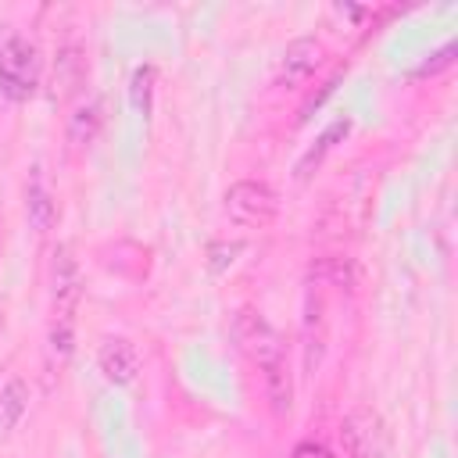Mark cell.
I'll return each mask as SVG.
<instances>
[{
	"label": "cell",
	"mask_w": 458,
	"mask_h": 458,
	"mask_svg": "<svg viewBox=\"0 0 458 458\" xmlns=\"http://www.w3.org/2000/svg\"><path fill=\"white\" fill-rule=\"evenodd\" d=\"M233 344H236V351L258 372H268L276 365H286V340L279 336V329L265 315H258L250 308H240L233 315Z\"/></svg>",
	"instance_id": "cell-1"
},
{
	"label": "cell",
	"mask_w": 458,
	"mask_h": 458,
	"mask_svg": "<svg viewBox=\"0 0 458 458\" xmlns=\"http://www.w3.org/2000/svg\"><path fill=\"white\" fill-rule=\"evenodd\" d=\"M39 86V50L25 36H11L0 47V93L7 100H29Z\"/></svg>",
	"instance_id": "cell-2"
},
{
	"label": "cell",
	"mask_w": 458,
	"mask_h": 458,
	"mask_svg": "<svg viewBox=\"0 0 458 458\" xmlns=\"http://www.w3.org/2000/svg\"><path fill=\"white\" fill-rule=\"evenodd\" d=\"M225 215L243 225V229H265L276 222L279 215V197L268 182H258V179H240L225 190Z\"/></svg>",
	"instance_id": "cell-3"
},
{
	"label": "cell",
	"mask_w": 458,
	"mask_h": 458,
	"mask_svg": "<svg viewBox=\"0 0 458 458\" xmlns=\"http://www.w3.org/2000/svg\"><path fill=\"white\" fill-rule=\"evenodd\" d=\"M340 444L351 458H379L386 447V422L376 408L361 404L340 422Z\"/></svg>",
	"instance_id": "cell-4"
},
{
	"label": "cell",
	"mask_w": 458,
	"mask_h": 458,
	"mask_svg": "<svg viewBox=\"0 0 458 458\" xmlns=\"http://www.w3.org/2000/svg\"><path fill=\"white\" fill-rule=\"evenodd\" d=\"M82 297V279H79V265L72 258V247L61 243L54 250V265H50V308H54V322H72L75 308Z\"/></svg>",
	"instance_id": "cell-5"
},
{
	"label": "cell",
	"mask_w": 458,
	"mask_h": 458,
	"mask_svg": "<svg viewBox=\"0 0 458 458\" xmlns=\"http://www.w3.org/2000/svg\"><path fill=\"white\" fill-rule=\"evenodd\" d=\"M322 61H326V50H322V43L315 36L290 39L286 50H283V57H279V86H286V89L304 86L322 68Z\"/></svg>",
	"instance_id": "cell-6"
},
{
	"label": "cell",
	"mask_w": 458,
	"mask_h": 458,
	"mask_svg": "<svg viewBox=\"0 0 458 458\" xmlns=\"http://www.w3.org/2000/svg\"><path fill=\"white\" fill-rule=\"evenodd\" d=\"M97 365H100V372H104L107 383L129 386L140 376V365L143 361H140V351H136V344L129 336H107L100 344V351H97Z\"/></svg>",
	"instance_id": "cell-7"
},
{
	"label": "cell",
	"mask_w": 458,
	"mask_h": 458,
	"mask_svg": "<svg viewBox=\"0 0 458 458\" xmlns=\"http://www.w3.org/2000/svg\"><path fill=\"white\" fill-rule=\"evenodd\" d=\"M25 215H29V225L36 233H47L54 225V215H57V204H54V193H50V182L43 175V168L36 165L25 179Z\"/></svg>",
	"instance_id": "cell-8"
},
{
	"label": "cell",
	"mask_w": 458,
	"mask_h": 458,
	"mask_svg": "<svg viewBox=\"0 0 458 458\" xmlns=\"http://www.w3.org/2000/svg\"><path fill=\"white\" fill-rule=\"evenodd\" d=\"M25 411H29V383L21 376H11L0 386V437L11 433Z\"/></svg>",
	"instance_id": "cell-9"
},
{
	"label": "cell",
	"mask_w": 458,
	"mask_h": 458,
	"mask_svg": "<svg viewBox=\"0 0 458 458\" xmlns=\"http://www.w3.org/2000/svg\"><path fill=\"white\" fill-rule=\"evenodd\" d=\"M326 351V326H322V301L308 293V311H304V369L315 372Z\"/></svg>",
	"instance_id": "cell-10"
},
{
	"label": "cell",
	"mask_w": 458,
	"mask_h": 458,
	"mask_svg": "<svg viewBox=\"0 0 458 458\" xmlns=\"http://www.w3.org/2000/svg\"><path fill=\"white\" fill-rule=\"evenodd\" d=\"M261 386H265V401L272 408L276 419L290 415L293 404V379H290V365H276L268 372H261Z\"/></svg>",
	"instance_id": "cell-11"
},
{
	"label": "cell",
	"mask_w": 458,
	"mask_h": 458,
	"mask_svg": "<svg viewBox=\"0 0 458 458\" xmlns=\"http://www.w3.org/2000/svg\"><path fill=\"white\" fill-rule=\"evenodd\" d=\"M100 129V100H86L68 114V143L72 147H89Z\"/></svg>",
	"instance_id": "cell-12"
},
{
	"label": "cell",
	"mask_w": 458,
	"mask_h": 458,
	"mask_svg": "<svg viewBox=\"0 0 458 458\" xmlns=\"http://www.w3.org/2000/svg\"><path fill=\"white\" fill-rule=\"evenodd\" d=\"M347 132H351V118L333 122V125H329V129H326V132L315 140V147H311V150H308V154L297 161V168H293V172H297V179H308V175H311V168H318V165H322V157H326V154L336 147V140H344Z\"/></svg>",
	"instance_id": "cell-13"
},
{
	"label": "cell",
	"mask_w": 458,
	"mask_h": 458,
	"mask_svg": "<svg viewBox=\"0 0 458 458\" xmlns=\"http://www.w3.org/2000/svg\"><path fill=\"white\" fill-rule=\"evenodd\" d=\"M311 276L315 279H329L333 286H354V265L351 258H322L318 265H311Z\"/></svg>",
	"instance_id": "cell-14"
},
{
	"label": "cell",
	"mask_w": 458,
	"mask_h": 458,
	"mask_svg": "<svg viewBox=\"0 0 458 458\" xmlns=\"http://www.w3.org/2000/svg\"><path fill=\"white\" fill-rule=\"evenodd\" d=\"M150 86H154V68L150 64H140L136 72H132V104H136V111H150Z\"/></svg>",
	"instance_id": "cell-15"
},
{
	"label": "cell",
	"mask_w": 458,
	"mask_h": 458,
	"mask_svg": "<svg viewBox=\"0 0 458 458\" xmlns=\"http://www.w3.org/2000/svg\"><path fill=\"white\" fill-rule=\"evenodd\" d=\"M240 250H243V243H240V240H233V243H225V240H222V243H211V247H208V268H211L215 276H218V272H225V268L236 261V254H240Z\"/></svg>",
	"instance_id": "cell-16"
},
{
	"label": "cell",
	"mask_w": 458,
	"mask_h": 458,
	"mask_svg": "<svg viewBox=\"0 0 458 458\" xmlns=\"http://www.w3.org/2000/svg\"><path fill=\"white\" fill-rule=\"evenodd\" d=\"M75 322H50V351L64 361L68 354H72V347H75V329H72Z\"/></svg>",
	"instance_id": "cell-17"
},
{
	"label": "cell",
	"mask_w": 458,
	"mask_h": 458,
	"mask_svg": "<svg viewBox=\"0 0 458 458\" xmlns=\"http://www.w3.org/2000/svg\"><path fill=\"white\" fill-rule=\"evenodd\" d=\"M454 54H458V47H454V43H444L440 50H433V54L415 68V75H437V72L451 68V64H454Z\"/></svg>",
	"instance_id": "cell-18"
},
{
	"label": "cell",
	"mask_w": 458,
	"mask_h": 458,
	"mask_svg": "<svg viewBox=\"0 0 458 458\" xmlns=\"http://www.w3.org/2000/svg\"><path fill=\"white\" fill-rule=\"evenodd\" d=\"M290 458H333V451H329L326 444H318V440H301V444L290 451Z\"/></svg>",
	"instance_id": "cell-19"
},
{
	"label": "cell",
	"mask_w": 458,
	"mask_h": 458,
	"mask_svg": "<svg viewBox=\"0 0 458 458\" xmlns=\"http://www.w3.org/2000/svg\"><path fill=\"white\" fill-rule=\"evenodd\" d=\"M0 229H4V225H0Z\"/></svg>",
	"instance_id": "cell-20"
}]
</instances>
